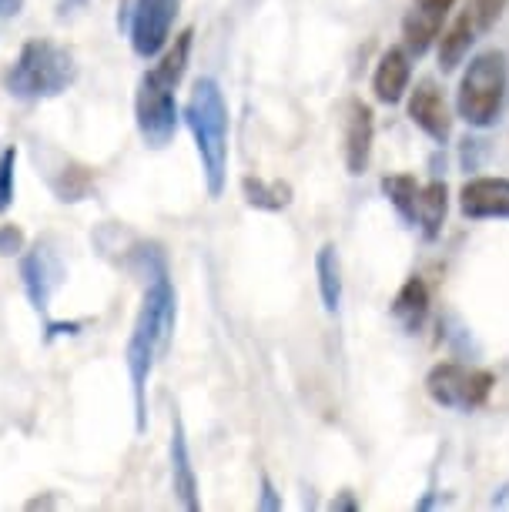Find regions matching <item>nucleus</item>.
Returning a JSON list of instances; mask_svg holds the SVG:
<instances>
[{
  "label": "nucleus",
  "instance_id": "1",
  "mask_svg": "<svg viewBox=\"0 0 509 512\" xmlns=\"http://www.w3.org/2000/svg\"><path fill=\"white\" fill-rule=\"evenodd\" d=\"M178 322V298L175 285H171L168 272L151 275L148 288H144L141 308L134 315V328L128 338V352H124V365H128L131 395H134V429H148V382L161 355L168 352L171 335H175Z\"/></svg>",
  "mask_w": 509,
  "mask_h": 512
},
{
  "label": "nucleus",
  "instance_id": "2",
  "mask_svg": "<svg viewBox=\"0 0 509 512\" xmlns=\"http://www.w3.org/2000/svg\"><path fill=\"white\" fill-rule=\"evenodd\" d=\"M191 37L195 31H181L175 37V44L165 47L158 57L161 61L144 71L138 81V94H134V121H138V131L148 148H168L175 141L178 131V101H175V88L181 84V77L188 71V54H191Z\"/></svg>",
  "mask_w": 509,
  "mask_h": 512
},
{
  "label": "nucleus",
  "instance_id": "3",
  "mask_svg": "<svg viewBox=\"0 0 509 512\" xmlns=\"http://www.w3.org/2000/svg\"><path fill=\"white\" fill-rule=\"evenodd\" d=\"M185 124L195 138L211 198H222L228 181V101L215 77H198L185 104Z\"/></svg>",
  "mask_w": 509,
  "mask_h": 512
},
{
  "label": "nucleus",
  "instance_id": "4",
  "mask_svg": "<svg viewBox=\"0 0 509 512\" xmlns=\"http://www.w3.org/2000/svg\"><path fill=\"white\" fill-rule=\"evenodd\" d=\"M78 81V61L67 47L34 37L21 47L11 71L4 74L7 94H14L17 101H47L64 94L71 84Z\"/></svg>",
  "mask_w": 509,
  "mask_h": 512
},
{
  "label": "nucleus",
  "instance_id": "5",
  "mask_svg": "<svg viewBox=\"0 0 509 512\" xmlns=\"http://www.w3.org/2000/svg\"><path fill=\"white\" fill-rule=\"evenodd\" d=\"M506 94H509V57L506 51L489 47V51L476 54L466 64L463 77H459L456 111L469 128H493L506 108Z\"/></svg>",
  "mask_w": 509,
  "mask_h": 512
},
{
  "label": "nucleus",
  "instance_id": "6",
  "mask_svg": "<svg viewBox=\"0 0 509 512\" xmlns=\"http://www.w3.org/2000/svg\"><path fill=\"white\" fill-rule=\"evenodd\" d=\"M496 375L463 362H439L426 372V395L449 412H476L489 402Z\"/></svg>",
  "mask_w": 509,
  "mask_h": 512
},
{
  "label": "nucleus",
  "instance_id": "7",
  "mask_svg": "<svg viewBox=\"0 0 509 512\" xmlns=\"http://www.w3.org/2000/svg\"><path fill=\"white\" fill-rule=\"evenodd\" d=\"M178 14V0H134L131 4V51L155 61L171 41V21Z\"/></svg>",
  "mask_w": 509,
  "mask_h": 512
},
{
  "label": "nucleus",
  "instance_id": "8",
  "mask_svg": "<svg viewBox=\"0 0 509 512\" xmlns=\"http://www.w3.org/2000/svg\"><path fill=\"white\" fill-rule=\"evenodd\" d=\"M64 262L61 255L47 245V241H37L31 251H21V282L27 292V302H31L37 312H47L51 308V298L57 288L64 285Z\"/></svg>",
  "mask_w": 509,
  "mask_h": 512
},
{
  "label": "nucleus",
  "instance_id": "9",
  "mask_svg": "<svg viewBox=\"0 0 509 512\" xmlns=\"http://www.w3.org/2000/svg\"><path fill=\"white\" fill-rule=\"evenodd\" d=\"M372 141H376V118L366 101L352 98L345 101V118H342V154H345V171L352 178L366 175L372 161Z\"/></svg>",
  "mask_w": 509,
  "mask_h": 512
},
{
  "label": "nucleus",
  "instance_id": "10",
  "mask_svg": "<svg viewBox=\"0 0 509 512\" xmlns=\"http://www.w3.org/2000/svg\"><path fill=\"white\" fill-rule=\"evenodd\" d=\"M409 121L436 144H446L449 134H453V114H449V104H446L443 91H439V84L432 81V77H422L416 88H412Z\"/></svg>",
  "mask_w": 509,
  "mask_h": 512
},
{
  "label": "nucleus",
  "instance_id": "11",
  "mask_svg": "<svg viewBox=\"0 0 509 512\" xmlns=\"http://www.w3.org/2000/svg\"><path fill=\"white\" fill-rule=\"evenodd\" d=\"M459 211L469 221H509V178H469L459 191Z\"/></svg>",
  "mask_w": 509,
  "mask_h": 512
},
{
  "label": "nucleus",
  "instance_id": "12",
  "mask_svg": "<svg viewBox=\"0 0 509 512\" xmlns=\"http://www.w3.org/2000/svg\"><path fill=\"white\" fill-rule=\"evenodd\" d=\"M171 492L181 502V509L198 512L201 509V492H198V472L191 466V449H188V436H185V422L175 412L171 419Z\"/></svg>",
  "mask_w": 509,
  "mask_h": 512
},
{
  "label": "nucleus",
  "instance_id": "13",
  "mask_svg": "<svg viewBox=\"0 0 509 512\" xmlns=\"http://www.w3.org/2000/svg\"><path fill=\"white\" fill-rule=\"evenodd\" d=\"M412 81V57L406 47H389L382 51L376 71H372V94H376L379 104H399L406 98Z\"/></svg>",
  "mask_w": 509,
  "mask_h": 512
},
{
  "label": "nucleus",
  "instance_id": "14",
  "mask_svg": "<svg viewBox=\"0 0 509 512\" xmlns=\"http://www.w3.org/2000/svg\"><path fill=\"white\" fill-rule=\"evenodd\" d=\"M446 211H449V188H446V181L436 178V181H429V185L419 188L412 225L422 231V238L426 241H436L439 235H443Z\"/></svg>",
  "mask_w": 509,
  "mask_h": 512
},
{
  "label": "nucleus",
  "instance_id": "15",
  "mask_svg": "<svg viewBox=\"0 0 509 512\" xmlns=\"http://www.w3.org/2000/svg\"><path fill=\"white\" fill-rule=\"evenodd\" d=\"M392 318L406 328L409 335H416L429 318V288L419 275H412L402 282V288L392 298Z\"/></svg>",
  "mask_w": 509,
  "mask_h": 512
},
{
  "label": "nucleus",
  "instance_id": "16",
  "mask_svg": "<svg viewBox=\"0 0 509 512\" xmlns=\"http://www.w3.org/2000/svg\"><path fill=\"white\" fill-rule=\"evenodd\" d=\"M315 275H319L322 308L335 315L342 308V262H339V248L332 241H325L319 255H315Z\"/></svg>",
  "mask_w": 509,
  "mask_h": 512
},
{
  "label": "nucleus",
  "instance_id": "17",
  "mask_svg": "<svg viewBox=\"0 0 509 512\" xmlns=\"http://www.w3.org/2000/svg\"><path fill=\"white\" fill-rule=\"evenodd\" d=\"M476 37L479 31L473 27V21H469V14L463 11L443 34H439V67H443V71H456V67L463 64V57L469 54V47L476 44Z\"/></svg>",
  "mask_w": 509,
  "mask_h": 512
},
{
  "label": "nucleus",
  "instance_id": "18",
  "mask_svg": "<svg viewBox=\"0 0 509 512\" xmlns=\"http://www.w3.org/2000/svg\"><path fill=\"white\" fill-rule=\"evenodd\" d=\"M443 34V14H429L416 7L406 21H402V47L409 51V57H422L432 47V41H439Z\"/></svg>",
  "mask_w": 509,
  "mask_h": 512
},
{
  "label": "nucleus",
  "instance_id": "19",
  "mask_svg": "<svg viewBox=\"0 0 509 512\" xmlns=\"http://www.w3.org/2000/svg\"><path fill=\"white\" fill-rule=\"evenodd\" d=\"M242 195L258 211H285L292 205V185L288 181H265V178H242Z\"/></svg>",
  "mask_w": 509,
  "mask_h": 512
},
{
  "label": "nucleus",
  "instance_id": "20",
  "mask_svg": "<svg viewBox=\"0 0 509 512\" xmlns=\"http://www.w3.org/2000/svg\"><path fill=\"white\" fill-rule=\"evenodd\" d=\"M382 195L389 198V205L399 211L402 221H409L412 225V215H416V198H419V181L412 175H386L379 181Z\"/></svg>",
  "mask_w": 509,
  "mask_h": 512
},
{
  "label": "nucleus",
  "instance_id": "21",
  "mask_svg": "<svg viewBox=\"0 0 509 512\" xmlns=\"http://www.w3.org/2000/svg\"><path fill=\"white\" fill-rule=\"evenodd\" d=\"M506 7H509V0H469L466 14H469V21H473L476 31L486 34L499 24V17H503Z\"/></svg>",
  "mask_w": 509,
  "mask_h": 512
},
{
  "label": "nucleus",
  "instance_id": "22",
  "mask_svg": "<svg viewBox=\"0 0 509 512\" xmlns=\"http://www.w3.org/2000/svg\"><path fill=\"white\" fill-rule=\"evenodd\" d=\"M17 191V148L0 151V215H7Z\"/></svg>",
  "mask_w": 509,
  "mask_h": 512
},
{
  "label": "nucleus",
  "instance_id": "23",
  "mask_svg": "<svg viewBox=\"0 0 509 512\" xmlns=\"http://www.w3.org/2000/svg\"><path fill=\"white\" fill-rule=\"evenodd\" d=\"M27 238L17 225H0V258H17L24 251Z\"/></svg>",
  "mask_w": 509,
  "mask_h": 512
},
{
  "label": "nucleus",
  "instance_id": "24",
  "mask_svg": "<svg viewBox=\"0 0 509 512\" xmlns=\"http://www.w3.org/2000/svg\"><path fill=\"white\" fill-rule=\"evenodd\" d=\"M255 506H258V512H282V506H285V502H282V492L275 489V482L268 479V476H262V492H258V502H255Z\"/></svg>",
  "mask_w": 509,
  "mask_h": 512
},
{
  "label": "nucleus",
  "instance_id": "25",
  "mask_svg": "<svg viewBox=\"0 0 509 512\" xmlns=\"http://www.w3.org/2000/svg\"><path fill=\"white\" fill-rule=\"evenodd\" d=\"M329 509H332V512H355V509H359V502H355L352 492L345 489V492H339V496H335V499L329 502Z\"/></svg>",
  "mask_w": 509,
  "mask_h": 512
},
{
  "label": "nucleus",
  "instance_id": "26",
  "mask_svg": "<svg viewBox=\"0 0 509 512\" xmlns=\"http://www.w3.org/2000/svg\"><path fill=\"white\" fill-rule=\"evenodd\" d=\"M453 4L456 0H416V7H422V11H429V14H449L453 11Z\"/></svg>",
  "mask_w": 509,
  "mask_h": 512
},
{
  "label": "nucleus",
  "instance_id": "27",
  "mask_svg": "<svg viewBox=\"0 0 509 512\" xmlns=\"http://www.w3.org/2000/svg\"><path fill=\"white\" fill-rule=\"evenodd\" d=\"M24 11V0H0V21H14Z\"/></svg>",
  "mask_w": 509,
  "mask_h": 512
},
{
  "label": "nucleus",
  "instance_id": "28",
  "mask_svg": "<svg viewBox=\"0 0 509 512\" xmlns=\"http://www.w3.org/2000/svg\"><path fill=\"white\" fill-rule=\"evenodd\" d=\"M78 328H81V322H51L47 325V338H54V335H78Z\"/></svg>",
  "mask_w": 509,
  "mask_h": 512
}]
</instances>
